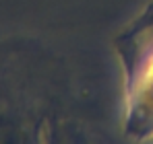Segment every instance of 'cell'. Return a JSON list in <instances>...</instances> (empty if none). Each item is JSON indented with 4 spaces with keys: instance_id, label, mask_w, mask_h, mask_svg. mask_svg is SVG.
I'll return each instance as SVG.
<instances>
[{
    "instance_id": "1",
    "label": "cell",
    "mask_w": 153,
    "mask_h": 144,
    "mask_svg": "<svg viewBox=\"0 0 153 144\" xmlns=\"http://www.w3.org/2000/svg\"><path fill=\"white\" fill-rule=\"evenodd\" d=\"M126 115L134 126L153 132V49L139 62L126 93Z\"/></svg>"
}]
</instances>
